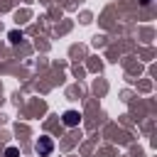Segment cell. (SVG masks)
I'll use <instances>...</instances> for the list:
<instances>
[{
  "instance_id": "cell-4",
  "label": "cell",
  "mask_w": 157,
  "mask_h": 157,
  "mask_svg": "<svg viewBox=\"0 0 157 157\" xmlns=\"http://www.w3.org/2000/svg\"><path fill=\"white\" fill-rule=\"evenodd\" d=\"M5 157H20V150L17 147H5Z\"/></svg>"
},
{
  "instance_id": "cell-2",
  "label": "cell",
  "mask_w": 157,
  "mask_h": 157,
  "mask_svg": "<svg viewBox=\"0 0 157 157\" xmlns=\"http://www.w3.org/2000/svg\"><path fill=\"white\" fill-rule=\"evenodd\" d=\"M61 123H64L66 128H76V125L81 123V113H78V110H64Z\"/></svg>"
},
{
  "instance_id": "cell-3",
  "label": "cell",
  "mask_w": 157,
  "mask_h": 157,
  "mask_svg": "<svg viewBox=\"0 0 157 157\" xmlns=\"http://www.w3.org/2000/svg\"><path fill=\"white\" fill-rule=\"evenodd\" d=\"M7 39H10V44H17V42H22V32H17V29H12V32L7 34Z\"/></svg>"
},
{
  "instance_id": "cell-1",
  "label": "cell",
  "mask_w": 157,
  "mask_h": 157,
  "mask_svg": "<svg viewBox=\"0 0 157 157\" xmlns=\"http://www.w3.org/2000/svg\"><path fill=\"white\" fill-rule=\"evenodd\" d=\"M34 152H37L39 157H49V155L54 152V140H52L49 135H42V137L34 142Z\"/></svg>"
}]
</instances>
